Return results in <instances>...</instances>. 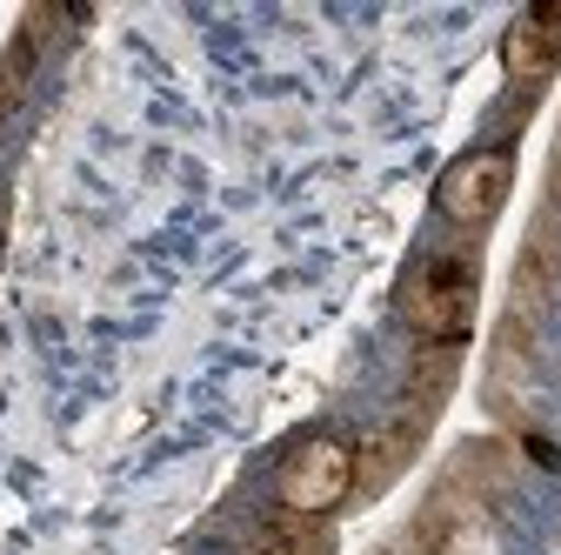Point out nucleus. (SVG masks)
Returning a JSON list of instances; mask_svg holds the SVG:
<instances>
[{"label": "nucleus", "instance_id": "1", "mask_svg": "<svg viewBox=\"0 0 561 555\" xmlns=\"http://www.w3.org/2000/svg\"><path fill=\"white\" fill-rule=\"evenodd\" d=\"M474 302H481V254L474 248L428 254L401 288V315H408L421 349H461L474 335Z\"/></svg>", "mask_w": 561, "mask_h": 555}, {"label": "nucleus", "instance_id": "2", "mask_svg": "<svg viewBox=\"0 0 561 555\" xmlns=\"http://www.w3.org/2000/svg\"><path fill=\"white\" fill-rule=\"evenodd\" d=\"M347 496H355V449L341 435H308L288 449V462L274 468V502L288 516H334Z\"/></svg>", "mask_w": 561, "mask_h": 555}, {"label": "nucleus", "instance_id": "3", "mask_svg": "<svg viewBox=\"0 0 561 555\" xmlns=\"http://www.w3.org/2000/svg\"><path fill=\"white\" fill-rule=\"evenodd\" d=\"M508 188H515V155L508 148H468L435 181V215L455 222V228H468V235H481L508 207Z\"/></svg>", "mask_w": 561, "mask_h": 555}, {"label": "nucleus", "instance_id": "4", "mask_svg": "<svg viewBox=\"0 0 561 555\" xmlns=\"http://www.w3.org/2000/svg\"><path fill=\"white\" fill-rule=\"evenodd\" d=\"M414 542L428 555H502V529L488 516V502L474 489H461L455 475L428 496V509L414 516Z\"/></svg>", "mask_w": 561, "mask_h": 555}, {"label": "nucleus", "instance_id": "5", "mask_svg": "<svg viewBox=\"0 0 561 555\" xmlns=\"http://www.w3.org/2000/svg\"><path fill=\"white\" fill-rule=\"evenodd\" d=\"M554 67H561V0L515 14L508 34H502V75H508L515 88H528V94L548 88Z\"/></svg>", "mask_w": 561, "mask_h": 555}, {"label": "nucleus", "instance_id": "6", "mask_svg": "<svg viewBox=\"0 0 561 555\" xmlns=\"http://www.w3.org/2000/svg\"><path fill=\"white\" fill-rule=\"evenodd\" d=\"M554 302H561V222H554V215H541V222H535V235H528V248H522V268H515V302H508V321L535 328V321H548V315H554Z\"/></svg>", "mask_w": 561, "mask_h": 555}, {"label": "nucleus", "instance_id": "7", "mask_svg": "<svg viewBox=\"0 0 561 555\" xmlns=\"http://www.w3.org/2000/svg\"><path fill=\"white\" fill-rule=\"evenodd\" d=\"M428 415L435 408H421V401H401L388 422L368 435V449H355V489H388V482L414 462V449H421V435H428Z\"/></svg>", "mask_w": 561, "mask_h": 555}, {"label": "nucleus", "instance_id": "8", "mask_svg": "<svg viewBox=\"0 0 561 555\" xmlns=\"http://www.w3.org/2000/svg\"><path fill=\"white\" fill-rule=\"evenodd\" d=\"M261 555H334V535L314 516H267L261 522Z\"/></svg>", "mask_w": 561, "mask_h": 555}]
</instances>
